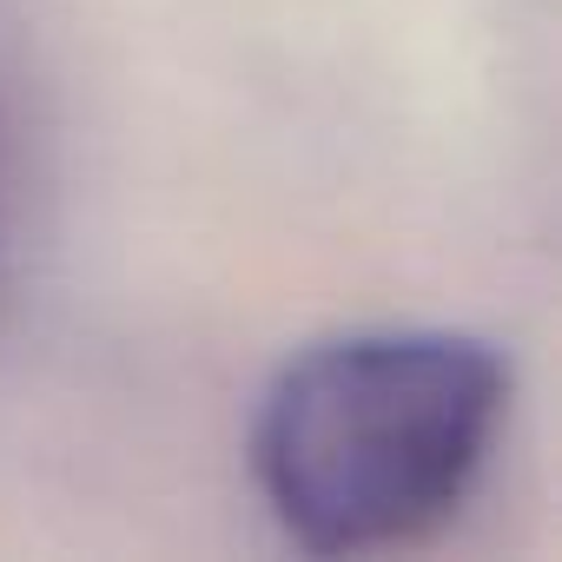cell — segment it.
<instances>
[{"instance_id": "cell-1", "label": "cell", "mask_w": 562, "mask_h": 562, "mask_svg": "<svg viewBox=\"0 0 562 562\" xmlns=\"http://www.w3.org/2000/svg\"><path fill=\"white\" fill-rule=\"evenodd\" d=\"M509 358L457 325H358L278 364L251 483L305 555H397L450 529L509 424Z\"/></svg>"}, {"instance_id": "cell-2", "label": "cell", "mask_w": 562, "mask_h": 562, "mask_svg": "<svg viewBox=\"0 0 562 562\" xmlns=\"http://www.w3.org/2000/svg\"><path fill=\"white\" fill-rule=\"evenodd\" d=\"M47 251V113L14 8L0 0V338L41 285Z\"/></svg>"}]
</instances>
